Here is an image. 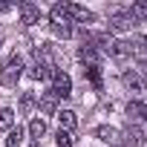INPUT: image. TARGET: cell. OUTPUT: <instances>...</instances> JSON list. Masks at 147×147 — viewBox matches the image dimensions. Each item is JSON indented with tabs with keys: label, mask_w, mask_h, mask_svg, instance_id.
<instances>
[{
	"label": "cell",
	"mask_w": 147,
	"mask_h": 147,
	"mask_svg": "<svg viewBox=\"0 0 147 147\" xmlns=\"http://www.w3.org/2000/svg\"><path fill=\"white\" fill-rule=\"evenodd\" d=\"M20 75H23V58H20V55H12V58L6 61L3 72H0V84H3V87H18Z\"/></svg>",
	"instance_id": "6da1fadb"
},
{
	"label": "cell",
	"mask_w": 147,
	"mask_h": 147,
	"mask_svg": "<svg viewBox=\"0 0 147 147\" xmlns=\"http://www.w3.org/2000/svg\"><path fill=\"white\" fill-rule=\"evenodd\" d=\"M49 26H52V32H55L58 38H72V20L63 15L61 3L52 6V12H49Z\"/></svg>",
	"instance_id": "7a4b0ae2"
},
{
	"label": "cell",
	"mask_w": 147,
	"mask_h": 147,
	"mask_svg": "<svg viewBox=\"0 0 147 147\" xmlns=\"http://www.w3.org/2000/svg\"><path fill=\"white\" fill-rule=\"evenodd\" d=\"M49 81H52V92H55L58 98H69V95H72V78L66 75V72L55 69Z\"/></svg>",
	"instance_id": "3957f363"
},
{
	"label": "cell",
	"mask_w": 147,
	"mask_h": 147,
	"mask_svg": "<svg viewBox=\"0 0 147 147\" xmlns=\"http://www.w3.org/2000/svg\"><path fill=\"white\" fill-rule=\"evenodd\" d=\"M61 9H63V15H66L69 20H78V23H95V15H92L90 9L78 6V3H61Z\"/></svg>",
	"instance_id": "277c9868"
},
{
	"label": "cell",
	"mask_w": 147,
	"mask_h": 147,
	"mask_svg": "<svg viewBox=\"0 0 147 147\" xmlns=\"http://www.w3.org/2000/svg\"><path fill=\"white\" fill-rule=\"evenodd\" d=\"M133 26H136V15H133L130 9L115 12V15L110 18V29H113V32H127V29H133Z\"/></svg>",
	"instance_id": "5b68a950"
},
{
	"label": "cell",
	"mask_w": 147,
	"mask_h": 147,
	"mask_svg": "<svg viewBox=\"0 0 147 147\" xmlns=\"http://www.w3.org/2000/svg\"><path fill=\"white\" fill-rule=\"evenodd\" d=\"M18 9H20V23H23V26H35V23L40 20V9H38L35 3H20Z\"/></svg>",
	"instance_id": "8992f818"
},
{
	"label": "cell",
	"mask_w": 147,
	"mask_h": 147,
	"mask_svg": "<svg viewBox=\"0 0 147 147\" xmlns=\"http://www.w3.org/2000/svg\"><path fill=\"white\" fill-rule=\"evenodd\" d=\"M144 138H147V136H144L141 127H130L121 141H127V147H144Z\"/></svg>",
	"instance_id": "52a82bcc"
},
{
	"label": "cell",
	"mask_w": 147,
	"mask_h": 147,
	"mask_svg": "<svg viewBox=\"0 0 147 147\" xmlns=\"http://www.w3.org/2000/svg\"><path fill=\"white\" fill-rule=\"evenodd\" d=\"M58 124H61L63 133H72V130H75V124H78V118H75V113H72V110H61V113H58Z\"/></svg>",
	"instance_id": "ba28073f"
},
{
	"label": "cell",
	"mask_w": 147,
	"mask_h": 147,
	"mask_svg": "<svg viewBox=\"0 0 147 147\" xmlns=\"http://www.w3.org/2000/svg\"><path fill=\"white\" fill-rule=\"evenodd\" d=\"M124 84H127V90L133 92V95H144V84H141V78L136 75V72H124Z\"/></svg>",
	"instance_id": "9c48e42d"
},
{
	"label": "cell",
	"mask_w": 147,
	"mask_h": 147,
	"mask_svg": "<svg viewBox=\"0 0 147 147\" xmlns=\"http://www.w3.org/2000/svg\"><path fill=\"white\" fill-rule=\"evenodd\" d=\"M95 138H101V141H107V144H118V141H121V133H118L115 127H98V130H95Z\"/></svg>",
	"instance_id": "30bf717a"
},
{
	"label": "cell",
	"mask_w": 147,
	"mask_h": 147,
	"mask_svg": "<svg viewBox=\"0 0 147 147\" xmlns=\"http://www.w3.org/2000/svg\"><path fill=\"white\" fill-rule=\"evenodd\" d=\"M84 75H87V81L92 84V90H95V92H101V90H104V81H101V69H98V66H87V69H84Z\"/></svg>",
	"instance_id": "8fae6325"
},
{
	"label": "cell",
	"mask_w": 147,
	"mask_h": 147,
	"mask_svg": "<svg viewBox=\"0 0 147 147\" xmlns=\"http://www.w3.org/2000/svg\"><path fill=\"white\" fill-rule=\"evenodd\" d=\"M40 110H43V113H46V115H52V113H55V110H58V95H55V92H52V90H49V92H43V95H40Z\"/></svg>",
	"instance_id": "7c38bea8"
},
{
	"label": "cell",
	"mask_w": 147,
	"mask_h": 147,
	"mask_svg": "<svg viewBox=\"0 0 147 147\" xmlns=\"http://www.w3.org/2000/svg\"><path fill=\"white\" fill-rule=\"evenodd\" d=\"M127 115H130V118H138V121H147V104L130 101V104H127Z\"/></svg>",
	"instance_id": "4fadbf2b"
},
{
	"label": "cell",
	"mask_w": 147,
	"mask_h": 147,
	"mask_svg": "<svg viewBox=\"0 0 147 147\" xmlns=\"http://www.w3.org/2000/svg\"><path fill=\"white\" fill-rule=\"evenodd\" d=\"M43 133H46V121H43V118H32V121H29V136L35 138V144H38V138H40Z\"/></svg>",
	"instance_id": "5bb4252c"
},
{
	"label": "cell",
	"mask_w": 147,
	"mask_h": 147,
	"mask_svg": "<svg viewBox=\"0 0 147 147\" xmlns=\"http://www.w3.org/2000/svg\"><path fill=\"white\" fill-rule=\"evenodd\" d=\"M12 124H15V113L9 107L0 110V130H12Z\"/></svg>",
	"instance_id": "9a60e30c"
},
{
	"label": "cell",
	"mask_w": 147,
	"mask_h": 147,
	"mask_svg": "<svg viewBox=\"0 0 147 147\" xmlns=\"http://www.w3.org/2000/svg\"><path fill=\"white\" fill-rule=\"evenodd\" d=\"M20 141H23V130H20V127L9 130V138H6V147H20Z\"/></svg>",
	"instance_id": "2e32d148"
},
{
	"label": "cell",
	"mask_w": 147,
	"mask_h": 147,
	"mask_svg": "<svg viewBox=\"0 0 147 147\" xmlns=\"http://www.w3.org/2000/svg\"><path fill=\"white\" fill-rule=\"evenodd\" d=\"M55 147H72V136L63 133V130H58V136H55Z\"/></svg>",
	"instance_id": "e0dca14e"
},
{
	"label": "cell",
	"mask_w": 147,
	"mask_h": 147,
	"mask_svg": "<svg viewBox=\"0 0 147 147\" xmlns=\"http://www.w3.org/2000/svg\"><path fill=\"white\" fill-rule=\"evenodd\" d=\"M136 75H141L147 81V61H138V69H136Z\"/></svg>",
	"instance_id": "ac0fdd59"
},
{
	"label": "cell",
	"mask_w": 147,
	"mask_h": 147,
	"mask_svg": "<svg viewBox=\"0 0 147 147\" xmlns=\"http://www.w3.org/2000/svg\"><path fill=\"white\" fill-rule=\"evenodd\" d=\"M32 107H35V98L26 92V95H23V113H26V110H32Z\"/></svg>",
	"instance_id": "d6986e66"
},
{
	"label": "cell",
	"mask_w": 147,
	"mask_h": 147,
	"mask_svg": "<svg viewBox=\"0 0 147 147\" xmlns=\"http://www.w3.org/2000/svg\"><path fill=\"white\" fill-rule=\"evenodd\" d=\"M9 9H12V3H0V15H6Z\"/></svg>",
	"instance_id": "ffe728a7"
}]
</instances>
